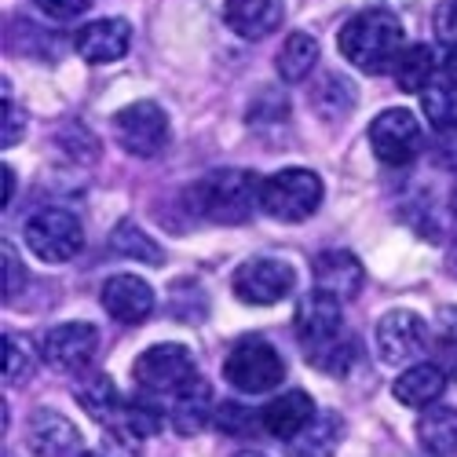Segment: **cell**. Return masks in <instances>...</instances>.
<instances>
[{"label": "cell", "instance_id": "d590c367", "mask_svg": "<svg viewBox=\"0 0 457 457\" xmlns=\"http://www.w3.org/2000/svg\"><path fill=\"white\" fill-rule=\"evenodd\" d=\"M432 162L443 165V169H450V172H457V129H443V132L436 136V143H432Z\"/></svg>", "mask_w": 457, "mask_h": 457}, {"label": "cell", "instance_id": "7a4b0ae2", "mask_svg": "<svg viewBox=\"0 0 457 457\" xmlns=\"http://www.w3.org/2000/svg\"><path fill=\"white\" fill-rule=\"evenodd\" d=\"M260 183L245 169H220L209 172L202 183L190 187V212L223 223V227H238L260 209Z\"/></svg>", "mask_w": 457, "mask_h": 457}, {"label": "cell", "instance_id": "d6a6232c", "mask_svg": "<svg viewBox=\"0 0 457 457\" xmlns=\"http://www.w3.org/2000/svg\"><path fill=\"white\" fill-rule=\"evenodd\" d=\"M33 4L41 8L48 19L66 22V19H78V15H85V12L92 8V0H33Z\"/></svg>", "mask_w": 457, "mask_h": 457}, {"label": "cell", "instance_id": "4fadbf2b", "mask_svg": "<svg viewBox=\"0 0 457 457\" xmlns=\"http://www.w3.org/2000/svg\"><path fill=\"white\" fill-rule=\"evenodd\" d=\"M26 446L33 457H78L81 453V432L73 428L70 417L59 410H33L26 421Z\"/></svg>", "mask_w": 457, "mask_h": 457}, {"label": "cell", "instance_id": "ab89813d", "mask_svg": "<svg viewBox=\"0 0 457 457\" xmlns=\"http://www.w3.org/2000/svg\"><path fill=\"white\" fill-rule=\"evenodd\" d=\"M446 271H450V275H457V242L450 245V256H446Z\"/></svg>", "mask_w": 457, "mask_h": 457}, {"label": "cell", "instance_id": "f546056e", "mask_svg": "<svg viewBox=\"0 0 457 457\" xmlns=\"http://www.w3.org/2000/svg\"><path fill=\"white\" fill-rule=\"evenodd\" d=\"M37 355H41V352H37ZM37 355H33V348L26 345V337L4 333V385H8V388H12V385H26V380L33 377Z\"/></svg>", "mask_w": 457, "mask_h": 457}, {"label": "cell", "instance_id": "3957f363", "mask_svg": "<svg viewBox=\"0 0 457 457\" xmlns=\"http://www.w3.org/2000/svg\"><path fill=\"white\" fill-rule=\"evenodd\" d=\"M322 179L312 169H282L260 183V212L278 223H300L319 212Z\"/></svg>", "mask_w": 457, "mask_h": 457}, {"label": "cell", "instance_id": "ba28073f", "mask_svg": "<svg viewBox=\"0 0 457 457\" xmlns=\"http://www.w3.org/2000/svg\"><path fill=\"white\" fill-rule=\"evenodd\" d=\"M370 146L380 165L388 169H403L410 162H417L425 146V132H421V121L413 118L410 110L403 106H392L385 113H377L373 125H370Z\"/></svg>", "mask_w": 457, "mask_h": 457}, {"label": "cell", "instance_id": "d6986e66", "mask_svg": "<svg viewBox=\"0 0 457 457\" xmlns=\"http://www.w3.org/2000/svg\"><path fill=\"white\" fill-rule=\"evenodd\" d=\"M443 392H446V373L436 362H413V366H406L395 377V385H392V395L403 406H413V410L436 406L443 399Z\"/></svg>", "mask_w": 457, "mask_h": 457}, {"label": "cell", "instance_id": "30bf717a", "mask_svg": "<svg viewBox=\"0 0 457 457\" xmlns=\"http://www.w3.org/2000/svg\"><path fill=\"white\" fill-rule=\"evenodd\" d=\"M373 340H377V355H380V362H388V366H406V362H413L417 355L425 352L428 326H425V319L417 315V312H410V308H395V312H388L385 319L377 322Z\"/></svg>", "mask_w": 457, "mask_h": 457}, {"label": "cell", "instance_id": "6da1fadb", "mask_svg": "<svg viewBox=\"0 0 457 457\" xmlns=\"http://www.w3.org/2000/svg\"><path fill=\"white\" fill-rule=\"evenodd\" d=\"M403 22L385 8H366L352 15L337 33V48L362 73H392L395 59L403 55Z\"/></svg>", "mask_w": 457, "mask_h": 457}, {"label": "cell", "instance_id": "4316f807", "mask_svg": "<svg viewBox=\"0 0 457 457\" xmlns=\"http://www.w3.org/2000/svg\"><path fill=\"white\" fill-rule=\"evenodd\" d=\"M421 110L425 121L443 132V129H457V85L450 78H436L425 92H421Z\"/></svg>", "mask_w": 457, "mask_h": 457}, {"label": "cell", "instance_id": "7c38bea8", "mask_svg": "<svg viewBox=\"0 0 457 457\" xmlns=\"http://www.w3.org/2000/svg\"><path fill=\"white\" fill-rule=\"evenodd\" d=\"M103 312L121 326H143L154 312V289L136 275H110L99 289Z\"/></svg>", "mask_w": 457, "mask_h": 457}, {"label": "cell", "instance_id": "2e32d148", "mask_svg": "<svg viewBox=\"0 0 457 457\" xmlns=\"http://www.w3.org/2000/svg\"><path fill=\"white\" fill-rule=\"evenodd\" d=\"M260 417H263V432H268L271 439L293 443L319 417V406H315V399L308 392L293 388V392H282L278 399H271L268 406L260 410Z\"/></svg>", "mask_w": 457, "mask_h": 457}, {"label": "cell", "instance_id": "7402d4cb", "mask_svg": "<svg viewBox=\"0 0 457 457\" xmlns=\"http://www.w3.org/2000/svg\"><path fill=\"white\" fill-rule=\"evenodd\" d=\"M315 62H319V41H315L312 33H303V29H296V33L286 37L282 48H278V59H275L278 78H282L286 85L308 81L312 70H315Z\"/></svg>", "mask_w": 457, "mask_h": 457}, {"label": "cell", "instance_id": "f35d334b", "mask_svg": "<svg viewBox=\"0 0 457 457\" xmlns=\"http://www.w3.org/2000/svg\"><path fill=\"white\" fill-rule=\"evenodd\" d=\"M12 198H15V179H12V169L4 165V205H12Z\"/></svg>", "mask_w": 457, "mask_h": 457}, {"label": "cell", "instance_id": "603a6c76", "mask_svg": "<svg viewBox=\"0 0 457 457\" xmlns=\"http://www.w3.org/2000/svg\"><path fill=\"white\" fill-rule=\"evenodd\" d=\"M392 78L403 92H417L421 96L432 81H436V52L428 45H406L403 55L392 66Z\"/></svg>", "mask_w": 457, "mask_h": 457}, {"label": "cell", "instance_id": "74e56055", "mask_svg": "<svg viewBox=\"0 0 457 457\" xmlns=\"http://www.w3.org/2000/svg\"><path fill=\"white\" fill-rule=\"evenodd\" d=\"M443 78H450L457 85V48H450V55L443 59Z\"/></svg>", "mask_w": 457, "mask_h": 457}, {"label": "cell", "instance_id": "836d02e7", "mask_svg": "<svg viewBox=\"0 0 457 457\" xmlns=\"http://www.w3.org/2000/svg\"><path fill=\"white\" fill-rule=\"evenodd\" d=\"M436 37L443 45L457 48V0H443L436 8Z\"/></svg>", "mask_w": 457, "mask_h": 457}, {"label": "cell", "instance_id": "60d3db41", "mask_svg": "<svg viewBox=\"0 0 457 457\" xmlns=\"http://www.w3.org/2000/svg\"><path fill=\"white\" fill-rule=\"evenodd\" d=\"M450 209H453V216H457V183H453V190H450Z\"/></svg>", "mask_w": 457, "mask_h": 457}, {"label": "cell", "instance_id": "cb8c5ba5", "mask_svg": "<svg viewBox=\"0 0 457 457\" xmlns=\"http://www.w3.org/2000/svg\"><path fill=\"white\" fill-rule=\"evenodd\" d=\"M110 253L113 256H125V260H139V263H146V268H162V263H165L162 245L150 238L139 223H132V220H121L118 227H113Z\"/></svg>", "mask_w": 457, "mask_h": 457}, {"label": "cell", "instance_id": "e575fe53", "mask_svg": "<svg viewBox=\"0 0 457 457\" xmlns=\"http://www.w3.org/2000/svg\"><path fill=\"white\" fill-rule=\"evenodd\" d=\"M22 132H26V113L12 103V99H4V129H0V146H15L19 139H22Z\"/></svg>", "mask_w": 457, "mask_h": 457}, {"label": "cell", "instance_id": "277c9868", "mask_svg": "<svg viewBox=\"0 0 457 457\" xmlns=\"http://www.w3.org/2000/svg\"><path fill=\"white\" fill-rule=\"evenodd\" d=\"M132 377L143 395L176 399L198 380V362L183 345H154L132 362Z\"/></svg>", "mask_w": 457, "mask_h": 457}, {"label": "cell", "instance_id": "52a82bcc", "mask_svg": "<svg viewBox=\"0 0 457 457\" xmlns=\"http://www.w3.org/2000/svg\"><path fill=\"white\" fill-rule=\"evenodd\" d=\"M113 136H118L121 150L132 158H158L162 150L169 146V113L150 103H129L125 110L113 113Z\"/></svg>", "mask_w": 457, "mask_h": 457}, {"label": "cell", "instance_id": "44dd1931", "mask_svg": "<svg viewBox=\"0 0 457 457\" xmlns=\"http://www.w3.org/2000/svg\"><path fill=\"white\" fill-rule=\"evenodd\" d=\"M417 443H421L432 457H450L457 450V410L453 406H428L417 421Z\"/></svg>", "mask_w": 457, "mask_h": 457}, {"label": "cell", "instance_id": "9c48e42d", "mask_svg": "<svg viewBox=\"0 0 457 457\" xmlns=\"http://www.w3.org/2000/svg\"><path fill=\"white\" fill-rule=\"evenodd\" d=\"M296 286V271L278 256H253L231 275V289L249 308H271L286 300Z\"/></svg>", "mask_w": 457, "mask_h": 457}, {"label": "cell", "instance_id": "7bdbcfd3", "mask_svg": "<svg viewBox=\"0 0 457 457\" xmlns=\"http://www.w3.org/2000/svg\"><path fill=\"white\" fill-rule=\"evenodd\" d=\"M81 457H103V453H81Z\"/></svg>", "mask_w": 457, "mask_h": 457}, {"label": "cell", "instance_id": "e0dca14e", "mask_svg": "<svg viewBox=\"0 0 457 457\" xmlns=\"http://www.w3.org/2000/svg\"><path fill=\"white\" fill-rule=\"evenodd\" d=\"M286 19L282 0H223V22L231 26L242 41H263Z\"/></svg>", "mask_w": 457, "mask_h": 457}, {"label": "cell", "instance_id": "ffe728a7", "mask_svg": "<svg viewBox=\"0 0 457 457\" xmlns=\"http://www.w3.org/2000/svg\"><path fill=\"white\" fill-rule=\"evenodd\" d=\"M216 417V399H212V388L205 385V380L198 377L195 385H190L187 392H179L172 399V410H169V421L179 436H195L202 432L209 421Z\"/></svg>", "mask_w": 457, "mask_h": 457}, {"label": "cell", "instance_id": "8d00e7d4", "mask_svg": "<svg viewBox=\"0 0 457 457\" xmlns=\"http://www.w3.org/2000/svg\"><path fill=\"white\" fill-rule=\"evenodd\" d=\"M0 253H4L0 256V263H4V303H12V296L22 289V263H19V256L12 253L8 242L0 245Z\"/></svg>", "mask_w": 457, "mask_h": 457}, {"label": "cell", "instance_id": "5bb4252c", "mask_svg": "<svg viewBox=\"0 0 457 457\" xmlns=\"http://www.w3.org/2000/svg\"><path fill=\"white\" fill-rule=\"evenodd\" d=\"M312 275H315V289L329 293L337 300H355L366 286V268L362 260L348 249H326L312 260Z\"/></svg>", "mask_w": 457, "mask_h": 457}, {"label": "cell", "instance_id": "1f68e13d", "mask_svg": "<svg viewBox=\"0 0 457 457\" xmlns=\"http://www.w3.org/2000/svg\"><path fill=\"white\" fill-rule=\"evenodd\" d=\"M113 425L125 428L129 436H154L162 432V413L154 403H125Z\"/></svg>", "mask_w": 457, "mask_h": 457}, {"label": "cell", "instance_id": "83f0119b", "mask_svg": "<svg viewBox=\"0 0 457 457\" xmlns=\"http://www.w3.org/2000/svg\"><path fill=\"white\" fill-rule=\"evenodd\" d=\"M78 399H81V406H85V413L92 417V421H118V413L125 406L106 373H96L92 380H85Z\"/></svg>", "mask_w": 457, "mask_h": 457}, {"label": "cell", "instance_id": "9a60e30c", "mask_svg": "<svg viewBox=\"0 0 457 457\" xmlns=\"http://www.w3.org/2000/svg\"><path fill=\"white\" fill-rule=\"evenodd\" d=\"M73 48H78V55L85 62H96V66L99 62H118L132 48V26L125 19H96V22L78 29Z\"/></svg>", "mask_w": 457, "mask_h": 457}, {"label": "cell", "instance_id": "484cf974", "mask_svg": "<svg viewBox=\"0 0 457 457\" xmlns=\"http://www.w3.org/2000/svg\"><path fill=\"white\" fill-rule=\"evenodd\" d=\"M337 443H340V417L319 413L315 421L286 446H289V457H333Z\"/></svg>", "mask_w": 457, "mask_h": 457}, {"label": "cell", "instance_id": "8fae6325", "mask_svg": "<svg viewBox=\"0 0 457 457\" xmlns=\"http://www.w3.org/2000/svg\"><path fill=\"white\" fill-rule=\"evenodd\" d=\"M99 352V329L92 322H62L45 333L41 359L62 373H85Z\"/></svg>", "mask_w": 457, "mask_h": 457}, {"label": "cell", "instance_id": "b9f144b4", "mask_svg": "<svg viewBox=\"0 0 457 457\" xmlns=\"http://www.w3.org/2000/svg\"><path fill=\"white\" fill-rule=\"evenodd\" d=\"M235 457H263V453H256V450H242V453H235Z\"/></svg>", "mask_w": 457, "mask_h": 457}, {"label": "cell", "instance_id": "5b68a950", "mask_svg": "<svg viewBox=\"0 0 457 457\" xmlns=\"http://www.w3.org/2000/svg\"><path fill=\"white\" fill-rule=\"evenodd\" d=\"M223 377H227V385H231L235 392H242V395H263V392H275L282 385L286 362L268 340L245 337L227 352Z\"/></svg>", "mask_w": 457, "mask_h": 457}, {"label": "cell", "instance_id": "ac0fdd59", "mask_svg": "<svg viewBox=\"0 0 457 457\" xmlns=\"http://www.w3.org/2000/svg\"><path fill=\"white\" fill-rule=\"evenodd\" d=\"M293 329L300 337V345H312V340L345 333V312H340V300L329 293H312L300 300V308L293 315Z\"/></svg>", "mask_w": 457, "mask_h": 457}, {"label": "cell", "instance_id": "f1b7e54d", "mask_svg": "<svg viewBox=\"0 0 457 457\" xmlns=\"http://www.w3.org/2000/svg\"><path fill=\"white\" fill-rule=\"evenodd\" d=\"M352 106H355V88L340 78V73H326L315 88V110L326 121H340L352 113Z\"/></svg>", "mask_w": 457, "mask_h": 457}, {"label": "cell", "instance_id": "8992f818", "mask_svg": "<svg viewBox=\"0 0 457 457\" xmlns=\"http://www.w3.org/2000/svg\"><path fill=\"white\" fill-rule=\"evenodd\" d=\"M22 238L29 253L45 263H70L85 249V227L66 209H41L33 212L22 227Z\"/></svg>", "mask_w": 457, "mask_h": 457}, {"label": "cell", "instance_id": "4dcf8cb0", "mask_svg": "<svg viewBox=\"0 0 457 457\" xmlns=\"http://www.w3.org/2000/svg\"><path fill=\"white\" fill-rule=\"evenodd\" d=\"M212 421H216V428H220L223 436H253L256 428H263V417H260L253 406L238 403V399L220 403Z\"/></svg>", "mask_w": 457, "mask_h": 457}, {"label": "cell", "instance_id": "d4e9b609", "mask_svg": "<svg viewBox=\"0 0 457 457\" xmlns=\"http://www.w3.org/2000/svg\"><path fill=\"white\" fill-rule=\"evenodd\" d=\"M303 348V359H308L319 373H329V377H345L352 370V359H355V345L348 333H333V337H322V340H312V345H300Z\"/></svg>", "mask_w": 457, "mask_h": 457}]
</instances>
